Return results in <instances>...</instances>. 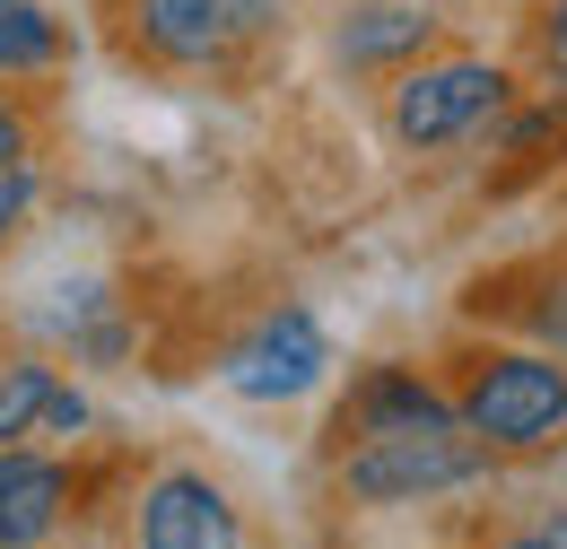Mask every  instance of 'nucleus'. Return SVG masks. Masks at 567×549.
<instances>
[{
  "label": "nucleus",
  "mask_w": 567,
  "mask_h": 549,
  "mask_svg": "<svg viewBox=\"0 0 567 549\" xmlns=\"http://www.w3.org/2000/svg\"><path fill=\"white\" fill-rule=\"evenodd\" d=\"M463 427L489 445V454H542L567 436V366L559 358H524V349H497L472 366L463 384Z\"/></svg>",
  "instance_id": "obj_1"
},
{
  "label": "nucleus",
  "mask_w": 567,
  "mask_h": 549,
  "mask_svg": "<svg viewBox=\"0 0 567 549\" xmlns=\"http://www.w3.org/2000/svg\"><path fill=\"white\" fill-rule=\"evenodd\" d=\"M489 472V445L463 427V418H436V427H393V436H367L350 463H341V488L358 506H411V497H436V488H463Z\"/></svg>",
  "instance_id": "obj_2"
},
{
  "label": "nucleus",
  "mask_w": 567,
  "mask_h": 549,
  "mask_svg": "<svg viewBox=\"0 0 567 549\" xmlns=\"http://www.w3.org/2000/svg\"><path fill=\"white\" fill-rule=\"evenodd\" d=\"M506 105V70L497 62H427L393 87V139L402 148H454Z\"/></svg>",
  "instance_id": "obj_3"
},
{
  "label": "nucleus",
  "mask_w": 567,
  "mask_h": 549,
  "mask_svg": "<svg viewBox=\"0 0 567 549\" xmlns=\"http://www.w3.org/2000/svg\"><path fill=\"white\" fill-rule=\"evenodd\" d=\"M280 0H132V35L175 70H210L245 53L254 35H271Z\"/></svg>",
  "instance_id": "obj_4"
},
{
  "label": "nucleus",
  "mask_w": 567,
  "mask_h": 549,
  "mask_svg": "<svg viewBox=\"0 0 567 549\" xmlns=\"http://www.w3.org/2000/svg\"><path fill=\"white\" fill-rule=\"evenodd\" d=\"M323 366H332V341H323V323L306 314V305H280V314H262V332L254 341L227 349V393H245V402H297V393H315L323 384Z\"/></svg>",
  "instance_id": "obj_5"
},
{
  "label": "nucleus",
  "mask_w": 567,
  "mask_h": 549,
  "mask_svg": "<svg viewBox=\"0 0 567 549\" xmlns=\"http://www.w3.org/2000/svg\"><path fill=\"white\" fill-rule=\"evenodd\" d=\"M141 549H245V524L210 472H157L141 488Z\"/></svg>",
  "instance_id": "obj_6"
},
{
  "label": "nucleus",
  "mask_w": 567,
  "mask_h": 549,
  "mask_svg": "<svg viewBox=\"0 0 567 549\" xmlns=\"http://www.w3.org/2000/svg\"><path fill=\"white\" fill-rule=\"evenodd\" d=\"M71 515V472L53 454L0 445V549H44Z\"/></svg>",
  "instance_id": "obj_7"
},
{
  "label": "nucleus",
  "mask_w": 567,
  "mask_h": 549,
  "mask_svg": "<svg viewBox=\"0 0 567 549\" xmlns=\"http://www.w3.org/2000/svg\"><path fill=\"white\" fill-rule=\"evenodd\" d=\"M427 27H436V18H427L420 0H367V9L341 18L332 53H341L350 70H393V62H411V53L427 44Z\"/></svg>",
  "instance_id": "obj_8"
},
{
  "label": "nucleus",
  "mask_w": 567,
  "mask_h": 549,
  "mask_svg": "<svg viewBox=\"0 0 567 549\" xmlns=\"http://www.w3.org/2000/svg\"><path fill=\"white\" fill-rule=\"evenodd\" d=\"M436 418H454L436 393H427L411 366H375L367 384H358V402H350V427L358 436H393V427H436Z\"/></svg>",
  "instance_id": "obj_9"
},
{
  "label": "nucleus",
  "mask_w": 567,
  "mask_h": 549,
  "mask_svg": "<svg viewBox=\"0 0 567 549\" xmlns=\"http://www.w3.org/2000/svg\"><path fill=\"white\" fill-rule=\"evenodd\" d=\"M71 53V27L35 0H0V79H27V70H53Z\"/></svg>",
  "instance_id": "obj_10"
},
{
  "label": "nucleus",
  "mask_w": 567,
  "mask_h": 549,
  "mask_svg": "<svg viewBox=\"0 0 567 549\" xmlns=\"http://www.w3.org/2000/svg\"><path fill=\"white\" fill-rule=\"evenodd\" d=\"M53 393H62V375L53 366H0V445H18V436H44V411H53Z\"/></svg>",
  "instance_id": "obj_11"
},
{
  "label": "nucleus",
  "mask_w": 567,
  "mask_h": 549,
  "mask_svg": "<svg viewBox=\"0 0 567 549\" xmlns=\"http://www.w3.org/2000/svg\"><path fill=\"white\" fill-rule=\"evenodd\" d=\"M27 209H35V175H27V166H0V245L18 236Z\"/></svg>",
  "instance_id": "obj_12"
},
{
  "label": "nucleus",
  "mask_w": 567,
  "mask_h": 549,
  "mask_svg": "<svg viewBox=\"0 0 567 549\" xmlns=\"http://www.w3.org/2000/svg\"><path fill=\"white\" fill-rule=\"evenodd\" d=\"M79 427H87V402L62 384V393H53V411H44V436H79Z\"/></svg>",
  "instance_id": "obj_13"
},
{
  "label": "nucleus",
  "mask_w": 567,
  "mask_h": 549,
  "mask_svg": "<svg viewBox=\"0 0 567 549\" xmlns=\"http://www.w3.org/2000/svg\"><path fill=\"white\" fill-rule=\"evenodd\" d=\"M0 166H27V114L0 96Z\"/></svg>",
  "instance_id": "obj_14"
},
{
  "label": "nucleus",
  "mask_w": 567,
  "mask_h": 549,
  "mask_svg": "<svg viewBox=\"0 0 567 549\" xmlns=\"http://www.w3.org/2000/svg\"><path fill=\"white\" fill-rule=\"evenodd\" d=\"M542 62H550V70L567 79V0L550 9V18H542Z\"/></svg>",
  "instance_id": "obj_15"
},
{
  "label": "nucleus",
  "mask_w": 567,
  "mask_h": 549,
  "mask_svg": "<svg viewBox=\"0 0 567 549\" xmlns=\"http://www.w3.org/2000/svg\"><path fill=\"white\" fill-rule=\"evenodd\" d=\"M542 332H550V349H559V366H567V288L542 305Z\"/></svg>",
  "instance_id": "obj_16"
},
{
  "label": "nucleus",
  "mask_w": 567,
  "mask_h": 549,
  "mask_svg": "<svg viewBox=\"0 0 567 549\" xmlns=\"http://www.w3.org/2000/svg\"><path fill=\"white\" fill-rule=\"evenodd\" d=\"M506 549H567V532H533V541H506Z\"/></svg>",
  "instance_id": "obj_17"
},
{
  "label": "nucleus",
  "mask_w": 567,
  "mask_h": 549,
  "mask_svg": "<svg viewBox=\"0 0 567 549\" xmlns=\"http://www.w3.org/2000/svg\"><path fill=\"white\" fill-rule=\"evenodd\" d=\"M420 9H436V0H420Z\"/></svg>",
  "instance_id": "obj_18"
}]
</instances>
